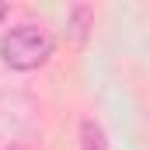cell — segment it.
Wrapping results in <instances>:
<instances>
[{"mask_svg": "<svg viewBox=\"0 0 150 150\" xmlns=\"http://www.w3.org/2000/svg\"><path fill=\"white\" fill-rule=\"evenodd\" d=\"M0 56L11 70H35L52 56V35L42 25H18L0 38Z\"/></svg>", "mask_w": 150, "mask_h": 150, "instance_id": "1", "label": "cell"}, {"mask_svg": "<svg viewBox=\"0 0 150 150\" xmlns=\"http://www.w3.org/2000/svg\"><path fill=\"white\" fill-rule=\"evenodd\" d=\"M4 14H7V7H4V4H0V18H4Z\"/></svg>", "mask_w": 150, "mask_h": 150, "instance_id": "5", "label": "cell"}, {"mask_svg": "<svg viewBox=\"0 0 150 150\" xmlns=\"http://www.w3.org/2000/svg\"><path fill=\"white\" fill-rule=\"evenodd\" d=\"M7 150H28V147H21V143H18V147H7Z\"/></svg>", "mask_w": 150, "mask_h": 150, "instance_id": "4", "label": "cell"}, {"mask_svg": "<svg viewBox=\"0 0 150 150\" xmlns=\"http://www.w3.org/2000/svg\"><path fill=\"white\" fill-rule=\"evenodd\" d=\"M80 150H108V136H105L101 122H94V119L80 122Z\"/></svg>", "mask_w": 150, "mask_h": 150, "instance_id": "2", "label": "cell"}, {"mask_svg": "<svg viewBox=\"0 0 150 150\" xmlns=\"http://www.w3.org/2000/svg\"><path fill=\"white\" fill-rule=\"evenodd\" d=\"M91 21H94V11H91V7H84V4L74 7V11H70V35H74L77 42H84L87 25H91Z\"/></svg>", "mask_w": 150, "mask_h": 150, "instance_id": "3", "label": "cell"}]
</instances>
